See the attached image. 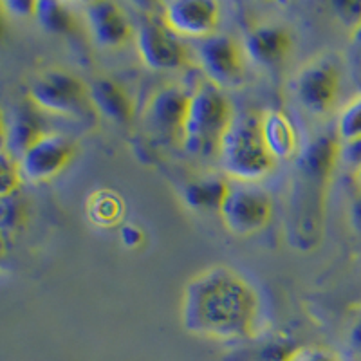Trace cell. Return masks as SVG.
<instances>
[{
	"mask_svg": "<svg viewBox=\"0 0 361 361\" xmlns=\"http://www.w3.org/2000/svg\"><path fill=\"white\" fill-rule=\"evenodd\" d=\"M260 298L255 288L226 266L188 280L180 300V322L190 334L212 340H243L255 334Z\"/></svg>",
	"mask_w": 361,
	"mask_h": 361,
	"instance_id": "1",
	"label": "cell"
},
{
	"mask_svg": "<svg viewBox=\"0 0 361 361\" xmlns=\"http://www.w3.org/2000/svg\"><path fill=\"white\" fill-rule=\"evenodd\" d=\"M233 116V107L221 87L208 80L199 83L190 96L180 134L186 150L197 157L217 156L222 135L230 127Z\"/></svg>",
	"mask_w": 361,
	"mask_h": 361,
	"instance_id": "2",
	"label": "cell"
},
{
	"mask_svg": "<svg viewBox=\"0 0 361 361\" xmlns=\"http://www.w3.org/2000/svg\"><path fill=\"white\" fill-rule=\"evenodd\" d=\"M226 173L240 183H253L275 169L276 161L267 152L260 132V116L235 114L224 132L217 154Z\"/></svg>",
	"mask_w": 361,
	"mask_h": 361,
	"instance_id": "3",
	"label": "cell"
},
{
	"mask_svg": "<svg viewBox=\"0 0 361 361\" xmlns=\"http://www.w3.org/2000/svg\"><path fill=\"white\" fill-rule=\"evenodd\" d=\"M35 107L51 114L78 116L89 111V87L74 74L62 69L45 71L29 87Z\"/></svg>",
	"mask_w": 361,
	"mask_h": 361,
	"instance_id": "4",
	"label": "cell"
},
{
	"mask_svg": "<svg viewBox=\"0 0 361 361\" xmlns=\"http://www.w3.org/2000/svg\"><path fill=\"white\" fill-rule=\"evenodd\" d=\"M340 80L336 58L329 54L312 58L296 74L295 94L300 105L314 116L329 114L340 96Z\"/></svg>",
	"mask_w": 361,
	"mask_h": 361,
	"instance_id": "5",
	"label": "cell"
},
{
	"mask_svg": "<svg viewBox=\"0 0 361 361\" xmlns=\"http://www.w3.org/2000/svg\"><path fill=\"white\" fill-rule=\"evenodd\" d=\"M141 62L152 71H179L190 63V51L163 20L145 18L134 33Z\"/></svg>",
	"mask_w": 361,
	"mask_h": 361,
	"instance_id": "6",
	"label": "cell"
},
{
	"mask_svg": "<svg viewBox=\"0 0 361 361\" xmlns=\"http://www.w3.org/2000/svg\"><path fill=\"white\" fill-rule=\"evenodd\" d=\"M271 212V199L264 190L243 185L230 186L219 215L231 233L246 237L259 233L269 224Z\"/></svg>",
	"mask_w": 361,
	"mask_h": 361,
	"instance_id": "7",
	"label": "cell"
},
{
	"mask_svg": "<svg viewBox=\"0 0 361 361\" xmlns=\"http://www.w3.org/2000/svg\"><path fill=\"white\" fill-rule=\"evenodd\" d=\"M197 60L206 80L217 87H235L244 76V60L237 42L228 35H212L197 44Z\"/></svg>",
	"mask_w": 361,
	"mask_h": 361,
	"instance_id": "8",
	"label": "cell"
},
{
	"mask_svg": "<svg viewBox=\"0 0 361 361\" xmlns=\"http://www.w3.org/2000/svg\"><path fill=\"white\" fill-rule=\"evenodd\" d=\"M73 156L74 145L66 135L45 132L18 159L20 176L31 183L53 179L71 163Z\"/></svg>",
	"mask_w": 361,
	"mask_h": 361,
	"instance_id": "9",
	"label": "cell"
},
{
	"mask_svg": "<svg viewBox=\"0 0 361 361\" xmlns=\"http://www.w3.org/2000/svg\"><path fill=\"white\" fill-rule=\"evenodd\" d=\"M161 20L177 37L202 40L217 33L221 8L214 0H172L163 4Z\"/></svg>",
	"mask_w": 361,
	"mask_h": 361,
	"instance_id": "10",
	"label": "cell"
},
{
	"mask_svg": "<svg viewBox=\"0 0 361 361\" xmlns=\"http://www.w3.org/2000/svg\"><path fill=\"white\" fill-rule=\"evenodd\" d=\"M85 18L90 35L99 47L116 49L134 37L127 15L116 2L109 0L89 2L85 6Z\"/></svg>",
	"mask_w": 361,
	"mask_h": 361,
	"instance_id": "11",
	"label": "cell"
},
{
	"mask_svg": "<svg viewBox=\"0 0 361 361\" xmlns=\"http://www.w3.org/2000/svg\"><path fill=\"white\" fill-rule=\"evenodd\" d=\"M192 90L180 85H169L157 90L147 109L148 121L164 134H183Z\"/></svg>",
	"mask_w": 361,
	"mask_h": 361,
	"instance_id": "12",
	"label": "cell"
},
{
	"mask_svg": "<svg viewBox=\"0 0 361 361\" xmlns=\"http://www.w3.org/2000/svg\"><path fill=\"white\" fill-rule=\"evenodd\" d=\"M246 53L255 63L276 67L293 51V37L282 25L266 24L251 29L246 37Z\"/></svg>",
	"mask_w": 361,
	"mask_h": 361,
	"instance_id": "13",
	"label": "cell"
},
{
	"mask_svg": "<svg viewBox=\"0 0 361 361\" xmlns=\"http://www.w3.org/2000/svg\"><path fill=\"white\" fill-rule=\"evenodd\" d=\"M260 132L267 152L275 161L291 159L298 150V135L291 119L280 111H266L260 114Z\"/></svg>",
	"mask_w": 361,
	"mask_h": 361,
	"instance_id": "14",
	"label": "cell"
},
{
	"mask_svg": "<svg viewBox=\"0 0 361 361\" xmlns=\"http://www.w3.org/2000/svg\"><path fill=\"white\" fill-rule=\"evenodd\" d=\"M90 105L114 123H128L134 116V103L123 87L111 78H96L89 87Z\"/></svg>",
	"mask_w": 361,
	"mask_h": 361,
	"instance_id": "15",
	"label": "cell"
},
{
	"mask_svg": "<svg viewBox=\"0 0 361 361\" xmlns=\"http://www.w3.org/2000/svg\"><path fill=\"white\" fill-rule=\"evenodd\" d=\"M44 134L45 130L33 109H17L13 118L6 121V150L18 161L25 150Z\"/></svg>",
	"mask_w": 361,
	"mask_h": 361,
	"instance_id": "16",
	"label": "cell"
},
{
	"mask_svg": "<svg viewBox=\"0 0 361 361\" xmlns=\"http://www.w3.org/2000/svg\"><path fill=\"white\" fill-rule=\"evenodd\" d=\"M230 185L222 177H204L192 180L185 188V201L197 212H221Z\"/></svg>",
	"mask_w": 361,
	"mask_h": 361,
	"instance_id": "17",
	"label": "cell"
},
{
	"mask_svg": "<svg viewBox=\"0 0 361 361\" xmlns=\"http://www.w3.org/2000/svg\"><path fill=\"white\" fill-rule=\"evenodd\" d=\"M125 215V202L111 188H99L87 199V217L99 228H112L121 222Z\"/></svg>",
	"mask_w": 361,
	"mask_h": 361,
	"instance_id": "18",
	"label": "cell"
},
{
	"mask_svg": "<svg viewBox=\"0 0 361 361\" xmlns=\"http://www.w3.org/2000/svg\"><path fill=\"white\" fill-rule=\"evenodd\" d=\"M35 17L45 31L54 35H73L78 27L76 15L71 11L69 6L62 2H53V0L37 2Z\"/></svg>",
	"mask_w": 361,
	"mask_h": 361,
	"instance_id": "19",
	"label": "cell"
},
{
	"mask_svg": "<svg viewBox=\"0 0 361 361\" xmlns=\"http://www.w3.org/2000/svg\"><path fill=\"white\" fill-rule=\"evenodd\" d=\"M336 135L341 145L361 140V94L350 99L338 116Z\"/></svg>",
	"mask_w": 361,
	"mask_h": 361,
	"instance_id": "20",
	"label": "cell"
},
{
	"mask_svg": "<svg viewBox=\"0 0 361 361\" xmlns=\"http://www.w3.org/2000/svg\"><path fill=\"white\" fill-rule=\"evenodd\" d=\"M27 219V206L18 192L0 197V233L20 230Z\"/></svg>",
	"mask_w": 361,
	"mask_h": 361,
	"instance_id": "21",
	"label": "cell"
},
{
	"mask_svg": "<svg viewBox=\"0 0 361 361\" xmlns=\"http://www.w3.org/2000/svg\"><path fill=\"white\" fill-rule=\"evenodd\" d=\"M20 180L22 176L18 161L8 150H0V197L18 192Z\"/></svg>",
	"mask_w": 361,
	"mask_h": 361,
	"instance_id": "22",
	"label": "cell"
},
{
	"mask_svg": "<svg viewBox=\"0 0 361 361\" xmlns=\"http://www.w3.org/2000/svg\"><path fill=\"white\" fill-rule=\"evenodd\" d=\"M333 11L338 20L349 29L350 35L361 25V0H340L333 2Z\"/></svg>",
	"mask_w": 361,
	"mask_h": 361,
	"instance_id": "23",
	"label": "cell"
},
{
	"mask_svg": "<svg viewBox=\"0 0 361 361\" xmlns=\"http://www.w3.org/2000/svg\"><path fill=\"white\" fill-rule=\"evenodd\" d=\"M291 361H341L336 354L331 350L318 349V347H307V349H296Z\"/></svg>",
	"mask_w": 361,
	"mask_h": 361,
	"instance_id": "24",
	"label": "cell"
},
{
	"mask_svg": "<svg viewBox=\"0 0 361 361\" xmlns=\"http://www.w3.org/2000/svg\"><path fill=\"white\" fill-rule=\"evenodd\" d=\"M6 15L11 17H35V9H37V2H29V0H9V2H2Z\"/></svg>",
	"mask_w": 361,
	"mask_h": 361,
	"instance_id": "25",
	"label": "cell"
},
{
	"mask_svg": "<svg viewBox=\"0 0 361 361\" xmlns=\"http://www.w3.org/2000/svg\"><path fill=\"white\" fill-rule=\"evenodd\" d=\"M119 240H121V244L127 247L141 246L145 240L143 230L135 224H123L119 228Z\"/></svg>",
	"mask_w": 361,
	"mask_h": 361,
	"instance_id": "26",
	"label": "cell"
},
{
	"mask_svg": "<svg viewBox=\"0 0 361 361\" xmlns=\"http://www.w3.org/2000/svg\"><path fill=\"white\" fill-rule=\"evenodd\" d=\"M341 159H345L349 164H354L356 169L361 166V140L341 145Z\"/></svg>",
	"mask_w": 361,
	"mask_h": 361,
	"instance_id": "27",
	"label": "cell"
},
{
	"mask_svg": "<svg viewBox=\"0 0 361 361\" xmlns=\"http://www.w3.org/2000/svg\"><path fill=\"white\" fill-rule=\"evenodd\" d=\"M349 217H350V224H353L354 231L357 235H361V197L354 199L353 204H350L349 209Z\"/></svg>",
	"mask_w": 361,
	"mask_h": 361,
	"instance_id": "28",
	"label": "cell"
},
{
	"mask_svg": "<svg viewBox=\"0 0 361 361\" xmlns=\"http://www.w3.org/2000/svg\"><path fill=\"white\" fill-rule=\"evenodd\" d=\"M350 343H353L354 349L361 353V318L354 324L353 331H350Z\"/></svg>",
	"mask_w": 361,
	"mask_h": 361,
	"instance_id": "29",
	"label": "cell"
},
{
	"mask_svg": "<svg viewBox=\"0 0 361 361\" xmlns=\"http://www.w3.org/2000/svg\"><path fill=\"white\" fill-rule=\"evenodd\" d=\"M0 150H6V119L0 112Z\"/></svg>",
	"mask_w": 361,
	"mask_h": 361,
	"instance_id": "30",
	"label": "cell"
},
{
	"mask_svg": "<svg viewBox=\"0 0 361 361\" xmlns=\"http://www.w3.org/2000/svg\"><path fill=\"white\" fill-rule=\"evenodd\" d=\"M350 37H353V42H354V47H356L357 56L361 58V25L356 29V31H354L353 35H350Z\"/></svg>",
	"mask_w": 361,
	"mask_h": 361,
	"instance_id": "31",
	"label": "cell"
},
{
	"mask_svg": "<svg viewBox=\"0 0 361 361\" xmlns=\"http://www.w3.org/2000/svg\"><path fill=\"white\" fill-rule=\"evenodd\" d=\"M6 35V11L2 8V2H0V42L4 38Z\"/></svg>",
	"mask_w": 361,
	"mask_h": 361,
	"instance_id": "32",
	"label": "cell"
},
{
	"mask_svg": "<svg viewBox=\"0 0 361 361\" xmlns=\"http://www.w3.org/2000/svg\"><path fill=\"white\" fill-rule=\"evenodd\" d=\"M4 251V233H0V253Z\"/></svg>",
	"mask_w": 361,
	"mask_h": 361,
	"instance_id": "33",
	"label": "cell"
},
{
	"mask_svg": "<svg viewBox=\"0 0 361 361\" xmlns=\"http://www.w3.org/2000/svg\"><path fill=\"white\" fill-rule=\"evenodd\" d=\"M356 179H357V183L361 185V166H357L356 169Z\"/></svg>",
	"mask_w": 361,
	"mask_h": 361,
	"instance_id": "34",
	"label": "cell"
}]
</instances>
